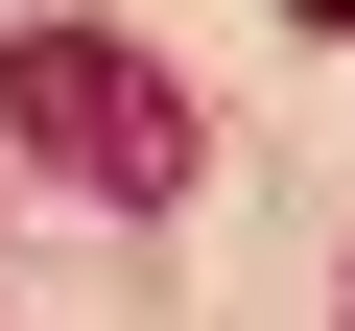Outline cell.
<instances>
[{"instance_id": "2", "label": "cell", "mask_w": 355, "mask_h": 331, "mask_svg": "<svg viewBox=\"0 0 355 331\" xmlns=\"http://www.w3.org/2000/svg\"><path fill=\"white\" fill-rule=\"evenodd\" d=\"M284 24H331V48H355V0H284Z\"/></svg>"}, {"instance_id": "1", "label": "cell", "mask_w": 355, "mask_h": 331, "mask_svg": "<svg viewBox=\"0 0 355 331\" xmlns=\"http://www.w3.org/2000/svg\"><path fill=\"white\" fill-rule=\"evenodd\" d=\"M0 142H24V166H71L95 213H166L214 118L166 95V48H119V24H0Z\"/></svg>"}]
</instances>
